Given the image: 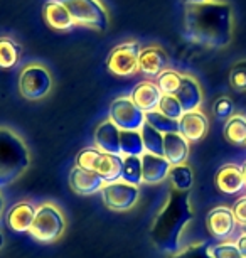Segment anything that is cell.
I'll use <instances>...</instances> for the list:
<instances>
[{
  "label": "cell",
  "mask_w": 246,
  "mask_h": 258,
  "mask_svg": "<svg viewBox=\"0 0 246 258\" xmlns=\"http://www.w3.org/2000/svg\"><path fill=\"white\" fill-rule=\"evenodd\" d=\"M174 96L179 100L184 111L199 110V106L202 103V90L199 83H197L196 78H192L189 75H182L181 88Z\"/></svg>",
  "instance_id": "obj_19"
},
{
  "label": "cell",
  "mask_w": 246,
  "mask_h": 258,
  "mask_svg": "<svg viewBox=\"0 0 246 258\" xmlns=\"http://www.w3.org/2000/svg\"><path fill=\"white\" fill-rule=\"evenodd\" d=\"M110 120L120 130H142L145 125V113L133 103L130 96L117 98L110 105Z\"/></svg>",
  "instance_id": "obj_8"
},
{
  "label": "cell",
  "mask_w": 246,
  "mask_h": 258,
  "mask_svg": "<svg viewBox=\"0 0 246 258\" xmlns=\"http://www.w3.org/2000/svg\"><path fill=\"white\" fill-rule=\"evenodd\" d=\"M122 165H123L122 155L103 154L98 162V167H96V174H100L105 182L118 181L122 177Z\"/></svg>",
  "instance_id": "obj_22"
},
{
  "label": "cell",
  "mask_w": 246,
  "mask_h": 258,
  "mask_svg": "<svg viewBox=\"0 0 246 258\" xmlns=\"http://www.w3.org/2000/svg\"><path fill=\"white\" fill-rule=\"evenodd\" d=\"M236 226L238 225H236V220H234L233 208L216 206L207 213L206 228L214 240L228 241L231 238V235L234 233Z\"/></svg>",
  "instance_id": "obj_10"
},
{
  "label": "cell",
  "mask_w": 246,
  "mask_h": 258,
  "mask_svg": "<svg viewBox=\"0 0 246 258\" xmlns=\"http://www.w3.org/2000/svg\"><path fill=\"white\" fill-rule=\"evenodd\" d=\"M234 19L231 6L211 0L202 6H187L184 36L187 41L207 47H224L233 39Z\"/></svg>",
  "instance_id": "obj_1"
},
{
  "label": "cell",
  "mask_w": 246,
  "mask_h": 258,
  "mask_svg": "<svg viewBox=\"0 0 246 258\" xmlns=\"http://www.w3.org/2000/svg\"><path fill=\"white\" fill-rule=\"evenodd\" d=\"M243 231H246V228H243Z\"/></svg>",
  "instance_id": "obj_43"
},
{
  "label": "cell",
  "mask_w": 246,
  "mask_h": 258,
  "mask_svg": "<svg viewBox=\"0 0 246 258\" xmlns=\"http://www.w3.org/2000/svg\"><path fill=\"white\" fill-rule=\"evenodd\" d=\"M143 140V147H145L147 154L153 155H163V135L160 132H157L155 128H152L150 125L145 123L140 130Z\"/></svg>",
  "instance_id": "obj_27"
},
{
  "label": "cell",
  "mask_w": 246,
  "mask_h": 258,
  "mask_svg": "<svg viewBox=\"0 0 246 258\" xmlns=\"http://www.w3.org/2000/svg\"><path fill=\"white\" fill-rule=\"evenodd\" d=\"M101 155H103V152L98 150L96 147L83 149L78 154V157H76V165L81 167V169L93 170V172H96V167H98V162H100Z\"/></svg>",
  "instance_id": "obj_32"
},
{
  "label": "cell",
  "mask_w": 246,
  "mask_h": 258,
  "mask_svg": "<svg viewBox=\"0 0 246 258\" xmlns=\"http://www.w3.org/2000/svg\"><path fill=\"white\" fill-rule=\"evenodd\" d=\"M229 85L236 91H246V59L238 61L231 68Z\"/></svg>",
  "instance_id": "obj_34"
},
{
  "label": "cell",
  "mask_w": 246,
  "mask_h": 258,
  "mask_svg": "<svg viewBox=\"0 0 246 258\" xmlns=\"http://www.w3.org/2000/svg\"><path fill=\"white\" fill-rule=\"evenodd\" d=\"M181 81H182V75H179L177 71L167 70L163 71L160 76H158V88L163 95H176L181 88Z\"/></svg>",
  "instance_id": "obj_31"
},
{
  "label": "cell",
  "mask_w": 246,
  "mask_h": 258,
  "mask_svg": "<svg viewBox=\"0 0 246 258\" xmlns=\"http://www.w3.org/2000/svg\"><path fill=\"white\" fill-rule=\"evenodd\" d=\"M120 152L122 157L133 155V157H142L145 154L143 140L140 130H120Z\"/></svg>",
  "instance_id": "obj_23"
},
{
  "label": "cell",
  "mask_w": 246,
  "mask_h": 258,
  "mask_svg": "<svg viewBox=\"0 0 246 258\" xmlns=\"http://www.w3.org/2000/svg\"><path fill=\"white\" fill-rule=\"evenodd\" d=\"M100 192H101V199H103L105 206L117 213L132 209L140 198L138 186L125 182L122 179L113 181V182H107Z\"/></svg>",
  "instance_id": "obj_6"
},
{
  "label": "cell",
  "mask_w": 246,
  "mask_h": 258,
  "mask_svg": "<svg viewBox=\"0 0 246 258\" xmlns=\"http://www.w3.org/2000/svg\"><path fill=\"white\" fill-rule=\"evenodd\" d=\"M157 110L160 111L162 115H166L167 118H172L176 121H179L182 118V115L186 113L184 108H182V105L179 103V100L172 95H163Z\"/></svg>",
  "instance_id": "obj_30"
},
{
  "label": "cell",
  "mask_w": 246,
  "mask_h": 258,
  "mask_svg": "<svg viewBox=\"0 0 246 258\" xmlns=\"http://www.w3.org/2000/svg\"><path fill=\"white\" fill-rule=\"evenodd\" d=\"M189 140L184 139L179 132L163 135V157H166L171 165L186 164L189 157Z\"/></svg>",
  "instance_id": "obj_20"
},
{
  "label": "cell",
  "mask_w": 246,
  "mask_h": 258,
  "mask_svg": "<svg viewBox=\"0 0 246 258\" xmlns=\"http://www.w3.org/2000/svg\"><path fill=\"white\" fill-rule=\"evenodd\" d=\"M224 139L233 145H246V116L233 115L224 123Z\"/></svg>",
  "instance_id": "obj_24"
},
{
  "label": "cell",
  "mask_w": 246,
  "mask_h": 258,
  "mask_svg": "<svg viewBox=\"0 0 246 258\" xmlns=\"http://www.w3.org/2000/svg\"><path fill=\"white\" fill-rule=\"evenodd\" d=\"M64 228L66 221L61 209L54 203H44L36 209V216H34L29 235L36 241L52 243L59 240L64 233Z\"/></svg>",
  "instance_id": "obj_4"
},
{
  "label": "cell",
  "mask_w": 246,
  "mask_h": 258,
  "mask_svg": "<svg viewBox=\"0 0 246 258\" xmlns=\"http://www.w3.org/2000/svg\"><path fill=\"white\" fill-rule=\"evenodd\" d=\"M31 155L26 142L7 126H0V187L16 182L29 169Z\"/></svg>",
  "instance_id": "obj_3"
},
{
  "label": "cell",
  "mask_w": 246,
  "mask_h": 258,
  "mask_svg": "<svg viewBox=\"0 0 246 258\" xmlns=\"http://www.w3.org/2000/svg\"><path fill=\"white\" fill-rule=\"evenodd\" d=\"M21 57V47L12 39H0V68H14Z\"/></svg>",
  "instance_id": "obj_29"
},
{
  "label": "cell",
  "mask_w": 246,
  "mask_h": 258,
  "mask_svg": "<svg viewBox=\"0 0 246 258\" xmlns=\"http://www.w3.org/2000/svg\"><path fill=\"white\" fill-rule=\"evenodd\" d=\"M42 17H44L47 26L56 29V31H66V29L76 26L69 11L61 0H47L44 9H42Z\"/></svg>",
  "instance_id": "obj_18"
},
{
  "label": "cell",
  "mask_w": 246,
  "mask_h": 258,
  "mask_svg": "<svg viewBox=\"0 0 246 258\" xmlns=\"http://www.w3.org/2000/svg\"><path fill=\"white\" fill-rule=\"evenodd\" d=\"M236 246H238L239 253L243 255V258H246V231H243L241 235L236 238Z\"/></svg>",
  "instance_id": "obj_38"
},
{
  "label": "cell",
  "mask_w": 246,
  "mask_h": 258,
  "mask_svg": "<svg viewBox=\"0 0 246 258\" xmlns=\"http://www.w3.org/2000/svg\"><path fill=\"white\" fill-rule=\"evenodd\" d=\"M52 78L42 64H29L19 78V90L27 100H41L51 91Z\"/></svg>",
  "instance_id": "obj_7"
},
{
  "label": "cell",
  "mask_w": 246,
  "mask_h": 258,
  "mask_svg": "<svg viewBox=\"0 0 246 258\" xmlns=\"http://www.w3.org/2000/svg\"><path fill=\"white\" fill-rule=\"evenodd\" d=\"M145 123H148L152 128H155L157 132H160L162 135L179 132V121L167 118V116L162 115L158 110L145 113Z\"/></svg>",
  "instance_id": "obj_28"
},
{
  "label": "cell",
  "mask_w": 246,
  "mask_h": 258,
  "mask_svg": "<svg viewBox=\"0 0 246 258\" xmlns=\"http://www.w3.org/2000/svg\"><path fill=\"white\" fill-rule=\"evenodd\" d=\"M214 115L218 116V118L221 120H228L231 118L234 113V105H233V100L228 98V96H221V98L216 100L214 103Z\"/></svg>",
  "instance_id": "obj_36"
},
{
  "label": "cell",
  "mask_w": 246,
  "mask_h": 258,
  "mask_svg": "<svg viewBox=\"0 0 246 258\" xmlns=\"http://www.w3.org/2000/svg\"><path fill=\"white\" fill-rule=\"evenodd\" d=\"M211 255L213 258H243L234 241H219L211 245Z\"/></svg>",
  "instance_id": "obj_35"
},
{
  "label": "cell",
  "mask_w": 246,
  "mask_h": 258,
  "mask_svg": "<svg viewBox=\"0 0 246 258\" xmlns=\"http://www.w3.org/2000/svg\"><path fill=\"white\" fill-rule=\"evenodd\" d=\"M140 47L137 42H123L117 46L108 56V71L115 76H132L138 71Z\"/></svg>",
  "instance_id": "obj_9"
},
{
  "label": "cell",
  "mask_w": 246,
  "mask_h": 258,
  "mask_svg": "<svg viewBox=\"0 0 246 258\" xmlns=\"http://www.w3.org/2000/svg\"><path fill=\"white\" fill-rule=\"evenodd\" d=\"M69 11L74 24L93 27L96 31H107L110 19L100 0H61Z\"/></svg>",
  "instance_id": "obj_5"
},
{
  "label": "cell",
  "mask_w": 246,
  "mask_h": 258,
  "mask_svg": "<svg viewBox=\"0 0 246 258\" xmlns=\"http://www.w3.org/2000/svg\"><path fill=\"white\" fill-rule=\"evenodd\" d=\"M216 186L221 192L224 194H238L243 189H246L243 174H241V167L236 164H226L223 165L218 172H216Z\"/></svg>",
  "instance_id": "obj_17"
},
{
  "label": "cell",
  "mask_w": 246,
  "mask_h": 258,
  "mask_svg": "<svg viewBox=\"0 0 246 258\" xmlns=\"http://www.w3.org/2000/svg\"><path fill=\"white\" fill-rule=\"evenodd\" d=\"M169 179H171L172 189L182 192H189V189L194 184V172L187 164L172 165L171 172H169Z\"/></svg>",
  "instance_id": "obj_25"
},
{
  "label": "cell",
  "mask_w": 246,
  "mask_h": 258,
  "mask_svg": "<svg viewBox=\"0 0 246 258\" xmlns=\"http://www.w3.org/2000/svg\"><path fill=\"white\" fill-rule=\"evenodd\" d=\"M95 147L103 154L122 155L120 152V128L112 120L101 121L95 132Z\"/></svg>",
  "instance_id": "obj_15"
},
{
  "label": "cell",
  "mask_w": 246,
  "mask_h": 258,
  "mask_svg": "<svg viewBox=\"0 0 246 258\" xmlns=\"http://www.w3.org/2000/svg\"><path fill=\"white\" fill-rule=\"evenodd\" d=\"M169 66V57L166 54V51L160 47H143L140 52V59H138V71H142L145 76L155 78L160 76L163 71H167Z\"/></svg>",
  "instance_id": "obj_14"
},
{
  "label": "cell",
  "mask_w": 246,
  "mask_h": 258,
  "mask_svg": "<svg viewBox=\"0 0 246 258\" xmlns=\"http://www.w3.org/2000/svg\"><path fill=\"white\" fill-rule=\"evenodd\" d=\"M233 214H234L236 225L239 228H246V194L241 196L239 199H236L233 206Z\"/></svg>",
  "instance_id": "obj_37"
},
{
  "label": "cell",
  "mask_w": 246,
  "mask_h": 258,
  "mask_svg": "<svg viewBox=\"0 0 246 258\" xmlns=\"http://www.w3.org/2000/svg\"><path fill=\"white\" fill-rule=\"evenodd\" d=\"M194 220L189 192L171 189L166 203L152 223L150 240L158 251L172 256L182 250V238Z\"/></svg>",
  "instance_id": "obj_2"
},
{
  "label": "cell",
  "mask_w": 246,
  "mask_h": 258,
  "mask_svg": "<svg viewBox=\"0 0 246 258\" xmlns=\"http://www.w3.org/2000/svg\"><path fill=\"white\" fill-rule=\"evenodd\" d=\"M187 6H202V4H207L211 0H184Z\"/></svg>",
  "instance_id": "obj_39"
},
{
  "label": "cell",
  "mask_w": 246,
  "mask_h": 258,
  "mask_svg": "<svg viewBox=\"0 0 246 258\" xmlns=\"http://www.w3.org/2000/svg\"><path fill=\"white\" fill-rule=\"evenodd\" d=\"M2 211H4V198L0 194V216H2Z\"/></svg>",
  "instance_id": "obj_41"
},
{
  "label": "cell",
  "mask_w": 246,
  "mask_h": 258,
  "mask_svg": "<svg viewBox=\"0 0 246 258\" xmlns=\"http://www.w3.org/2000/svg\"><path fill=\"white\" fill-rule=\"evenodd\" d=\"M163 93L158 88V85L152 81H142L135 86L133 93L130 98L133 100V103L138 106L143 113H148V111H155L158 108V103H160Z\"/></svg>",
  "instance_id": "obj_16"
},
{
  "label": "cell",
  "mask_w": 246,
  "mask_h": 258,
  "mask_svg": "<svg viewBox=\"0 0 246 258\" xmlns=\"http://www.w3.org/2000/svg\"><path fill=\"white\" fill-rule=\"evenodd\" d=\"M2 246H4V235L0 233V248H2Z\"/></svg>",
  "instance_id": "obj_42"
},
{
  "label": "cell",
  "mask_w": 246,
  "mask_h": 258,
  "mask_svg": "<svg viewBox=\"0 0 246 258\" xmlns=\"http://www.w3.org/2000/svg\"><path fill=\"white\" fill-rule=\"evenodd\" d=\"M169 258H213L211 255V245H207L204 241L194 243L186 248H182L179 253L169 256Z\"/></svg>",
  "instance_id": "obj_33"
},
{
  "label": "cell",
  "mask_w": 246,
  "mask_h": 258,
  "mask_svg": "<svg viewBox=\"0 0 246 258\" xmlns=\"http://www.w3.org/2000/svg\"><path fill=\"white\" fill-rule=\"evenodd\" d=\"M36 209L31 203H17L16 206L11 208L7 216V223L11 226V230L17 233H29L32 226L34 216H36Z\"/></svg>",
  "instance_id": "obj_21"
},
{
  "label": "cell",
  "mask_w": 246,
  "mask_h": 258,
  "mask_svg": "<svg viewBox=\"0 0 246 258\" xmlns=\"http://www.w3.org/2000/svg\"><path fill=\"white\" fill-rule=\"evenodd\" d=\"M122 181L140 186L142 184V157H133V155H127L123 157L122 165Z\"/></svg>",
  "instance_id": "obj_26"
},
{
  "label": "cell",
  "mask_w": 246,
  "mask_h": 258,
  "mask_svg": "<svg viewBox=\"0 0 246 258\" xmlns=\"http://www.w3.org/2000/svg\"><path fill=\"white\" fill-rule=\"evenodd\" d=\"M209 130V121L202 111H186L179 120V134L189 142H199Z\"/></svg>",
  "instance_id": "obj_13"
},
{
  "label": "cell",
  "mask_w": 246,
  "mask_h": 258,
  "mask_svg": "<svg viewBox=\"0 0 246 258\" xmlns=\"http://www.w3.org/2000/svg\"><path fill=\"white\" fill-rule=\"evenodd\" d=\"M103 177L100 174L93 172V170H86L81 167H73L69 172V186L76 194H83V196H90V194L100 192L105 186Z\"/></svg>",
  "instance_id": "obj_12"
},
{
  "label": "cell",
  "mask_w": 246,
  "mask_h": 258,
  "mask_svg": "<svg viewBox=\"0 0 246 258\" xmlns=\"http://www.w3.org/2000/svg\"><path fill=\"white\" fill-rule=\"evenodd\" d=\"M172 165L163 155L143 154L142 155V182L143 184H160L169 177Z\"/></svg>",
  "instance_id": "obj_11"
},
{
  "label": "cell",
  "mask_w": 246,
  "mask_h": 258,
  "mask_svg": "<svg viewBox=\"0 0 246 258\" xmlns=\"http://www.w3.org/2000/svg\"><path fill=\"white\" fill-rule=\"evenodd\" d=\"M241 174H243V181H244V186H246V160L241 165Z\"/></svg>",
  "instance_id": "obj_40"
}]
</instances>
